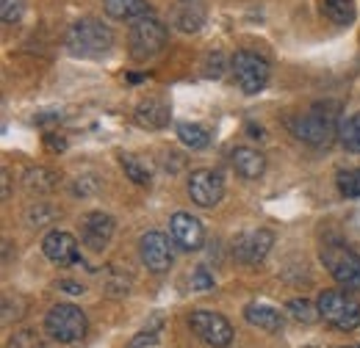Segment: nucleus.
Here are the masks:
<instances>
[{"mask_svg":"<svg viewBox=\"0 0 360 348\" xmlns=\"http://www.w3.org/2000/svg\"><path fill=\"white\" fill-rule=\"evenodd\" d=\"M316 304H319V315L324 318V323H330L338 332H355L360 326L358 299L344 290H321Z\"/></svg>","mask_w":360,"mask_h":348,"instance_id":"3","label":"nucleus"},{"mask_svg":"<svg viewBox=\"0 0 360 348\" xmlns=\"http://www.w3.org/2000/svg\"><path fill=\"white\" fill-rule=\"evenodd\" d=\"M6 348H42V340L37 337V332L22 329V332H14L11 335V340H8Z\"/></svg>","mask_w":360,"mask_h":348,"instance_id":"30","label":"nucleus"},{"mask_svg":"<svg viewBox=\"0 0 360 348\" xmlns=\"http://www.w3.org/2000/svg\"><path fill=\"white\" fill-rule=\"evenodd\" d=\"M230 69H233V78L244 94H258L269 83V64L258 53H250V50L236 53L230 61Z\"/></svg>","mask_w":360,"mask_h":348,"instance_id":"7","label":"nucleus"},{"mask_svg":"<svg viewBox=\"0 0 360 348\" xmlns=\"http://www.w3.org/2000/svg\"><path fill=\"white\" fill-rule=\"evenodd\" d=\"M0 180H3V202H8L11 199V174H8V169L0 172Z\"/></svg>","mask_w":360,"mask_h":348,"instance_id":"35","label":"nucleus"},{"mask_svg":"<svg viewBox=\"0 0 360 348\" xmlns=\"http://www.w3.org/2000/svg\"><path fill=\"white\" fill-rule=\"evenodd\" d=\"M167 39H169L167 25L161 20H155L153 14H144L131 25L128 47H131V55L136 61H147V58H153V55H158L164 50Z\"/></svg>","mask_w":360,"mask_h":348,"instance_id":"5","label":"nucleus"},{"mask_svg":"<svg viewBox=\"0 0 360 348\" xmlns=\"http://www.w3.org/2000/svg\"><path fill=\"white\" fill-rule=\"evenodd\" d=\"M324 14L335 22V25H352L358 11L352 0H324Z\"/></svg>","mask_w":360,"mask_h":348,"instance_id":"23","label":"nucleus"},{"mask_svg":"<svg viewBox=\"0 0 360 348\" xmlns=\"http://www.w3.org/2000/svg\"><path fill=\"white\" fill-rule=\"evenodd\" d=\"M291 133L314 147H327L338 135V116L327 114V105H314L308 114H300L288 122Z\"/></svg>","mask_w":360,"mask_h":348,"instance_id":"4","label":"nucleus"},{"mask_svg":"<svg viewBox=\"0 0 360 348\" xmlns=\"http://www.w3.org/2000/svg\"><path fill=\"white\" fill-rule=\"evenodd\" d=\"M42 252L53 265L58 268H67V265H75L81 262V249H78V238L64 232V229H53L42 238Z\"/></svg>","mask_w":360,"mask_h":348,"instance_id":"12","label":"nucleus"},{"mask_svg":"<svg viewBox=\"0 0 360 348\" xmlns=\"http://www.w3.org/2000/svg\"><path fill=\"white\" fill-rule=\"evenodd\" d=\"M120 166H122V172L128 174V180H134L136 185H150L153 182L150 166L134 152H120Z\"/></svg>","mask_w":360,"mask_h":348,"instance_id":"21","label":"nucleus"},{"mask_svg":"<svg viewBox=\"0 0 360 348\" xmlns=\"http://www.w3.org/2000/svg\"><path fill=\"white\" fill-rule=\"evenodd\" d=\"M244 321L250 326H258V329L269 332V335H277L283 329V323H285L283 312L269 304H247L244 307Z\"/></svg>","mask_w":360,"mask_h":348,"instance_id":"17","label":"nucleus"},{"mask_svg":"<svg viewBox=\"0 0 360 348\" xmlns=\"http://www.w3.org/2000/svg\"><path fill=\"white\" fill-rule=\"evenodd\" d=\"M25 309H28V299H22L20 293H14V296L6 293V296H3V323H11V321L22 318Z\"/></svg>","mask_w":360,"mask_h":348,"instance_id":"26","label":"nucleus"},{"mask_svg":"<svg viewBox=\"0 0 360 348\" xmlns=\"http://www.w3.org/2000/svg\"><path fill=\"white\" fill-rule=\"evenodd\" d=\"M167 122H169V105H167L164 100L150 97V100L139 102V108H136V125H139V128L161 130Z\"/></svg>","mask_w":360,"mask_h":348,"instance_id":"16","label":"nucleus"},{"mask_svg":"<svg viewBox=\"0 0 360 348\" xmlns=\"http://www.w3.org/2000/svg\"><path fill=\"white\" fill-rule=\"evenodd\" d=\"M86 329H89L86 312L75 304H56L45 315V332L61 346L81 343L86 337Z\"/></svg>","mask_w":360,"mask_h":348,"instance_id":"2","label":"nucleus"},{"mask_svg":"<svg viewBox=\"0 0 360 348\" xmlns=\"http://www.w3.org/2000/svg\"><path fill=\"white\" fill-rule=\"evenodd\" d=\"M178 138H180V144L188 147V149H205V147L211 144L208 130H205L202 125H197V122H180Z\"/></svg>","mask_w":360,"mask_h":348,"instance_id":"22","label":"nucleus"},{"mask_svg":"<svg viewBox=\"0 0 360 348\" xmlns=\"http://www.w3.org/2000/svg\"><path fill=\"white\" fill-rule=\"evenodd\" d=\"M22 11H25V3L22 0H0V20L6 25H14L22 20Z\"/></svg>","mask_w":360,"mask_h":348,"instance_id":"28","label":"nucleus"},{"mask_svg":"<svg viewBox=\"0 0 360 348\" xmlns=\"http://www.w3.org/2000/svg\"><path fill=\"white\" fill-rule=\"evenodd\" d=\"M338 191L347 196V199H355L360 196V169H344L338 172Z\"/></svg>","mask_w":360,"mask_h":348,"instance_id":"27","label":"nucleus"},{"mask_svg":"<svg viewBox=\"0 0 360 348\" xmlns=\"http://www.w3.org/2000/svg\"><path fill=\"white\" fill-rule=\"evenodd\" d=\"M188 196L197 208H217L225 196V180L214 169H197L188 174Z\"/></svg>","mask_w":360,"mask_h":348,"instance_id":"9","label":"nucleus"},{"mask_svg":"<svg viewBox=\"0 0 360 348\" xmlns=\"http://www.w3.org/2000/svg\"><path fill=\"white\" fill-rule=\"evenodd\" d=\"M139 257L147 265V271H153V274H167L172 268V260H175L169 238L164 232H155V229L144 232L139 238Z\"/></svg>","mask_w":360,"mask_h":348,"instance_id":"10","label":"nucleus"},{"mask_svg":"<svg viewBox=\"0 0 360 348\" xmlns=\"http://www.w3.org/2000/svg\"><path fill=\"white\" fill-rule=\"evenodd\" d=\"M338 138L349 152H360V111L338 122Z\"/></svg>","mask_w":360,"mask_h":348,"instance_id":"24","label":"nucleus"},{"mask_svg":"<svg viewBox=\"0 0 360 348\" xmlns=\"http://www.w3.org/2000/svg\"><path fill=\"white\" fill-rule=\"evenodd\" d=\"M158 329H161V323H155L153 329H144V332H139L134 340L128 343L125 348H147V346H155L158 343Z\"/></svg>","mask_w":360,"mask_h":348,"instance_id":"31","label":"nucleus"},{"mask_svg":"<svg viewBox=\"0 0 360 348\" xmlns=\"http://www.w3.org/2000/svg\"><path fill=\"white\" fill-rule=\"evenodd\" d=\"M247 130L252 133L250 138H264V130H261V128H255V125H247Z\"/></svg>","mask_w":360,"mask_h":348,"instance_id":"36","label":"nucleus"},{"mask_svg":"<svg viewBox=\"0 0 360 348\" xmlns=\"http://www.w3.org/2000/svg\"><path fill=\"white\" fill-rule=\"evenodd\" d=\"M114 232H117V221L103 210H94V213H86L81 218V241L91 252H103L111 243Z\"/></svg>","mask_w":360,"mask_h":348,"instance_id":"13","label":"nucleus"},{"mask_svg":"<svg viewBox=\"0 0 360 348\" xmlns=\"http://www.w3.org/2000/svg\"><path fill=\"white\" fill-rule=\"evenodd\" d=\"M58 288H61L64 293H70V296H84V293H86V290H84V285L70 282V279H61V282H58Z\"/></svg>","mask_w":360,"mask_h":348,"instance_id":"34","label":"nucleus"},{"mask_svg":"<svg viewBox=\"0 0 360 348\" xmlns=\"http://www.w3.org/2000/svg\"><path fill=\"white\" fill-rule=\"evenodd\" d=\"M103 8L111 20H139L147 11V0H103Z\"/></svg>","mask_w":360,"mask_h":348,"instance_id":"19","label":"nucleus"},{"mask_svg":"<svg viewBox=\"0 0 360 348\" xmlns=\"http://www.w3.org/2000/svg\"><path fill=\"white\" fill-rule=\"evenodd\" d=\"M191 290H197V293H208V290H214V274H211L205 265L194 268V274H191Z\"/></svg>","mask_w":360,"mask_h":348,"instance_id":"29","label":"nucleus"},{"mask_svg":"<svg viewBox=\"0 0 360 348\" xmlns=\"http://www.w3.org/2000/svg\"><path fill=\"white\" fill-rule=\"evenodd\" d=\"M175 25H178L183 34H197L205 25V8H202V3H197V0L183 3L178 8V14H175Z\"/></svg>","mask_w":360,"mask_h":348,"instance_id":"18","label":"nucleus"},{"mask_svg":"<svg viewBox=\"0 0 360 348\" xmlns=\"http://www.w3.org/2000/svg\"><path fill=\"white\" fill-rule=\"evenodd\" d=\"M230 161H233L236 174L244 177V180H258V177H264V172H266V155L258 152V149H252V147H236L233 155H230Z\"/></svg>","mask_w":360,"mask_h":348,"instance_id":"15","label":"nucleus"},{"mask_svg":"<svg viewBox=\"0 0 360 348\" xmlns=\"http://www.w3.org/2000/svg\"><path fill=\"white\" fill-rule=\"evenodd\" d=\"M285 312L294 318V321H300V323H316L321 315H319V304L314 302H308V299H291L288 304H285Z\"/></svg>","mask_w":360,"mask_h":348,"instance_id":"25","label":"nucleus"},{"mask_svg":"<svg viewBox=\"0 0 360 348\" xmlns=\"http://www.w3.org/2000/svg\"><path fill=\"white\" fill-rule=\"evenodd\" d=\"M271 246H274V232L271 229H252V232H244L241 238H236L233 255L244 265H258V262L266 260Z\"/></svg>","mask_w":360,"mask_h":348,"instance_id":"11","label":"nucleus"},{"mask_svg":"<svg viewBox=\"0 0 360 348\" xmlns=\"http://www.w3.org/2000/svg\"><path fill=\"white\" fill-rule=\"evenodd\" d=\"M97 188H100V180H97V177H78V182L72 185V191H75V194H81V196L94 194Z\"/></svg>","mask_w":360,"mask_h":348,"instance_id":"33","label":"nucleus"},{"mask_svg":"<svg viewBox=\"0 0 360 348\" xmlns=\"http://www.w3.org/2000/svg\"><path fill=\"white\" fill-rule=\"evenodd\" d=\"M67 50L78 58H103L114 47V31L100 20H78L67 31Z\"/></svg>","mask_w":360,"mask_h":348,"instance_id":"1","label":"nucleus"},{"mask_svg":"<svg viewBox=\"0 0 360 348\" xmlns=\"http://www.w3.org/2000/svg\"><path fill=\"white\" fill-rule=\"evenodd\" d=\"M56 185H58V174L45 166H31L25 172V188L31 194H50V191H56Z\"/></svg>","mask_w":360,"mask_h":348,"instance_id":"20","label":"nucleus"},{"mask_svg":"<svg viewBox=\"0 0 360 348\" xmlns=\"http://www.w3.org/2000/svg\"><path fill=\"white\" fill-rule=\"evenodd\" d=\"M169 238L183 252H197L205 243V227L191 213H175L169 218Z\"/></svg>","mask_w":360,"mask_h":348,"instance_id":"14","label":"nucleus"},{"mask_svg":"<svg viewBox=\"0 0 360 348\" xmlns=\"http://www.w3.org/2000/svg\"><path fill=\"white\" fill-rule=\"evenodd\" d=\"M321 262L344 290H360V255L349 246L333 243L321 249Z\"/></svg>","mask_w":360,"mask_h":348,"instance_id":"6","label":"nucleus"},{"mask_svg":"<svg viewBox=\"0 0 360 348\" xmlns=\"http://www.w3.org/2000/svg\"><path fill=\"white\" fill-rule=\"evenodd\" d=\"M188 326L202 343L214 348H227L233 343V335H236L230 321L222 312H214V309H194L188 315Z\"/></svg>","mask_w":360,"mask_h":348,"instance_id":"8","label":"nucleus"},{"mask_svg":"<svg viewBox=\"0 0 360 348\" xmlns=\"http://www.w3.org/2000/svg\"><path fill=\"white\" fill-rule=\"evenodd\" d=\"M47 218H53V210H50L47 205H42V202L28 210V224H31V227H45Z\"/></svg>","mask_w":360,"mask_h":348,"instance_id":"32","label":"nucleus"}]
</instances>
